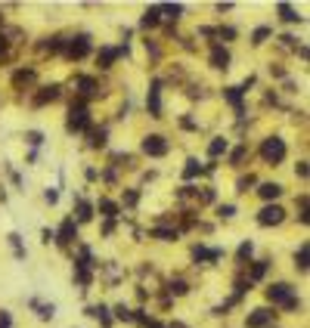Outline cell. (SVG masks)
<instances>
[{
  "label": "cell",
  "instance_id": "8992f818",
  "mask_svg": "<svg viewBox=\"0 0 310 328\" xmlns=\"http://www.w3.org/2000/svg\"><path fill=\"white\" fill-rule=\"evenodd\" d=\"M143 152L152 155V158H162V155H168V140L159 136V133H152V136L143 140Z\"/></svg>",
  "mask_w": 310,
  "mask_h": 328
},
{
  "label": "cell",
  "instance_id": "ee69618b",
  "mask_svg": "<svg viewBox=\"0 0 310 328\" xmlns=\"http://www.w3.org/2000/svg\"><path fill=\"white\" fill-rule=\"evenodd\" d=\"M217 37H226V40H232V37H236V31H232V28H220V31H217Z\"/></svg>",
  "mask_w": 310,
  "mask_h": 328
},
{
  "label": "cell",
  "instance_id": "f6af8a7d",
  "mask_svg": "<svg viewBox=\"0 0 310 328\" xmlns=\"http://www.w3.org/2000/svg\"><path fill=\"white\" fill-rule=\"evenodd\" d=\"M295 174H298V177H307V161H301V164H295Z\"/></svg>",
  "mask_w": 310,
  "mask_h": 328
},
{
  "label": "cell",
  "instance_id": "d4e9b609",
  "mask_svg": "<svg viewBox=\"0 0 310 328\" xmlns=\"http://www.w3.org/2000/svg\"><path fill=\"white\" fill-rule=\"evenodd\" d=\"M168 291H171V294H174V297H183V294H186V291H189V285H186V282H183V279H174V282H171V285H168Z\"/></svg>",
  "mask_w": 310,
  "mask_h": 328
},
{
  "label": "cell",
  "instance_id": "8fae6325",
  "mask_svg": "<svg viewBox=\"0 0 310 328\" xmlns=\"http://www.w3.org/2000/svg\"><path fill=\"white\" fill-rule=\"evenodd\" d=\"M74 238H77V223H74V220H65V223L59 226V232H56V241H59V244H71Z\"/></svg>",
  "mask_w": 310,
  "mask_h": 328
},
{
  "label": "cell",
  "instance_id": "bcb514c9",
  "mask_svg": "<svg viewBox=\"0 0 310 328\" xmlns=\"http://www.w3.org/2000/svg\"><path fill=\"white\" fill-rule=\"evenodd\" d=\"M0 328H10V313L0 310Z\"/></svg>",
  "mask_w": 310,
  "mask_h": 328
},
{
  "label": "cell",
  "instance_id": "9a60e30c",
  "mask_svg": "<svg viewBox=\"0 0 310 328\" xmlns=\"http://www.w3.org/2000/svg\"><path fill=\"white\" fill-rule=\"evenodd\" d=\"M223 96H226V102H229L232 108L242 115V90H239V87H226V90H223Z\"/></svg>",
  "mask_w": 310,
  "mask_h": 328
},
{
  "label": "cell",
  "instance_id": "1f68e13d",
  "mask_svg": "<svg viewBox=\"0 0 310 328\" xmlns=\"http://www.w3.org/2000/svg\"><path fill=\"white\" fill-rule=\"evenodd\" d=\"M31 307H37V310H41V313H37V316H41V319H53V310H56L53 304L47 307V304H37V300H31Z\"/></svg>",
  "mask_w": 310,
  "mask_h": 328
},
{
  "label": "cell",
  "instance_id": "4316f807",
  "mask_svg": "<svg viewBox=\"0 0 310 328\" xmlns=\"http://www.w3.org/2000/svg\"><path fill=\"white\" fill-rule=\"evenodd\" d=\"M106 136H109V133H106V127L90 130V146H93V149H102V146H106Z\"/></svg>",
  "mask_w": 310,
  "mask_h": 328
},
{
  "label": "cell",
  "instance_id": "2e32d148",
  "mask_svg": "<svg viewBox=\"0 0 310 328\" xmlns=\"http://www.w3.org/2000/svg\"><path fill=\"white\" fill-rule=\"evenodd\" d=\"M159 19H162V10H159V7H149V10L143 13L140 25H143V28H155V25H159Z\"/></svg>",
  "mask_w": 310,
  "mask_h": 328
},
{
  "label": "cell",
  "instance_id": "f546056e",
  "mask_svg": "<svg viewBox=\"0 0 310 328\" xmlns=\"http://www.w3.org/2000/svg\"><path fill=\"white\" fill-rule=\"evenodd\" d=\"M264 272H267V260H257V263L251 266V276H248V282H257V279H264Z\"/></svg>",
  "mask_w": 310,
  "mask_h": 328
},
{
  "label": "cell",
  "instance_id": "44dd1931",
  "mask_svg": "<svg viewBox=\"0 0 310 328\" xmlns=\"http://www.w3.org/2000/svg\"><path fill=\"white\" fill-rule=\"evenodd\" d=\"M93 220V204L90 201H77V223Z\"/></svg>",
  "mask_w": 310,
  "mask_h": 328
},
{
  "label": "cell",
  "instance_id": "5b68a950",
  "mask_svg": "<svg viewBox=\"0 0 310 328\" xmlns=\"http://www.w3.org/2000/svg\"><path fill=\"white\" fill-rule=\"evenodd\" d=\"M282 220H286V211L279 208V204H267V208L257 214V223L261 226H279Z\"/></svg>",
  "mask_w": 310,
  "mask_h": 328
},
{
  "label": "cell",
  "instance_id": "f35d334b",
  "mask_svg": "<svg viewBox=\"0 0 310 328\" xmlns=\"http://www.w3.org/2000/svg\"><path fill=\"white\" fill-rule=\"evenodd\" d=\"M25 140H28L31 146H41V143H44V133H41V130H31V133H28Z\"/></svg>",
  "mask_w": 310,
  "mask_h": 328
},
{
  "label": "cell",
  "instance_id": "ab89813d",
  "mask_svg": "<svg viewBox=\"0 0 310 328\" xmlns=\"http://www.w3.org/2000/svg\"><path fill=\"white\" fill-rule=\"evenodd\" d=\"M248 186H254V177H251V174L239 180V192H248Z\"/></svg>",
  "mask_w": 310,
  "mask_h": 328
},
{
  "label": "cell",
  "instance_id": "b9f144b4",
  "mask_svg": "<svg viewBox=\"0 0 310 328\" xmlns=\"http://www.w3.org/2000/svg\"><path fill=\"white\" fill-rule=\"evenodd\" d=\"M7 44H10V40H7L4 34H0V59H7V56H10V50H7Z\"/></svg>",
  "mask_w": 310,
  "mask_h": 328
},
{
  "label": "cell",
  "instance_id": "30bf717a",
  "mask_svg": "<svg viewBox=\"0 0 310 328\" xmlns=\"http://www.w3.org/2000/svg\"><path fill=\"white\" fill-rule=\"evenodd\" d=\"M127 56V47H121V50H115V47H102L99 50V56H96V62H99V68H112V62L118 59V56Z\"/></svg>",
  "mask_w": 310,
  "mask_h": 328
},
{
  "label": "cell",
  "instance_id": "3957f363",
  "mask_svg": "<svg viewBox=\"0 0 310 328\" xmlns=\"http://www.w3.org/2000/svg\"><path fill=\"white\" fill-rule=\"evenodd\" d=\"M261 158H264L267 164H279V161L286 158V143H282L279 136H267V140L261 143Z\"/></svg>",
  "mask_w": 310,
  "mask_h": 328
},
{
  "label": "cell",
  "instance_id": "277c9868",
  "mask_svg": "<svg viewBox=\"0 0 310 328\" xmlns=\"http://www.w3.org/2000/svg\"><path fill=\"white\" fill-rule=\"evenodd\" d=\"M68 59H84L90 53V34H77V37H68L65 40V50H62Z\"/></svg>",
  "mask_w": 310,
  "mask_h": 328
},
{
  "label": "cell",
  "instance_id": "603a6c76",
  "mask_svg": "<svg viewBox=\"0 0 310 328\" xmlns=\"http://www.w3.org/2000/svg\"><path fill=\"white\" fill-rule=\"evenodd\" d=\"M226 149H229V143H226L223 136H217V140H211V146H208V155H211V158H217V155H223Z\"/></svg>",
  "mask_w": 310,
  "mask_h": 328
},
{
  "label": "cell",
  "instance_id": "d6986e66",
  "mask_svg": "<svg viewBox=\"0 0 310 328\" xmlns=\"http://www.w3.org/2000/svg\"><path fill=\"white\" fill-rule=\"evenodd\" d=\"M74 279H77V282H81L84 288H87L90 279H93V276H90V263H74Z\"/></svg>",
  "mask_w": 310,
  "mask_h": 328
},
{
  "label": "cell",
  "instance_id": "7402d4cb",
  "mask_svg": "<svg viewBox=\"0 0 310 328\" xmlns=\"http://www.w3.org/2000/svg\"><path fill=\"white\" fill-rule=\"evenodd\" d=\"M87 316H93V319H99L102 325H112V316H109V310L99 304V307H87Z\"/></svg>",
  "mask_w": 310,
  "mask_h": 328
},
{
  "label": "cell",
  "instance_id": "7a4b0ae2",
  "mask_svg": "<svg viewBox=\"0 0 310 328\" xmlns=\"http://www.w3.org/2000/svg\"><path fill=\"white\" fill-rule=\"evenodd\" d=\"M65 127H68L71 133H81V130H87V127H90V112H87V105H84V102H74V105L68 108V121H65Z\"/></svg>",
  "mask_w": 310,
  "mask_h": 328
},
{
  "label": "cell",
  "instance_id": "52a82bcc",
  "mask_svg": "<svg viewBox=\"0 0 310 328\" xmlns=\"http://www.w3.org/2000/svg\"><path fill=\"white\" fill-rule=\"evenodd\" d=\"M270 322H273V310H267V307L251 310V313H248V319H245V325H248V328H267Z\"/></svg>",
  "mask_w": 310,
  "mask_h": 328
},
{
  "label": "cell",
  "instance_id": "4fadbf2b",
  "mask_svg": "<svg viewBox=\"0 0 310 328\" xmlns=\"http://www.w3.org/2000/svg\"><path fill=\"white\" fill-rule=\"evenodd\" d=\"M211 65L214 68H229V50L226 47H211Z\"/></svg>",
  "mask_w": 310,
  "mask_h": 328
},
{
  "label": "cell",
  "instance_id": "484cf974",
  "mask_svg": "<svg viewBox=\"0 0 310 328\" xmlns=\"http://www.w3.org/2000/svg\"><path fill=\"white\" fill-rule=\"evenodd\" d=\"M279 16H282V22H301V19H304V16H298L289 4H279Z\"/></svg>",
  "mask_w": 310,
  "mask_h": 328
},
{
  "label": "cell",
  "instance_id": "9c48e42d",
  "mask_svg": "<svg viewBox=\"0 0 310 328\" xmlns=\"http://www.w3.org/2000/svg\"><path fill=\"white\" fill-rule=\"evenodd\" d=\"M74 87L81 90V96H87V99H93V96H99V93H102V87L96 84L93 77H77V80H74Z\"/></svg>",
  "mask_w": 310,
  "mask_h": 328
},
{
  "label": "cell",
  "instance_id": "d6a6232c",
  "mask_svg": "<svg viewBox=\"0 0 310 328\" xmlns=\"http://www.w3.org/2000/svg\"><path fill=\"white\" fill-rule=\"evenodd\" d=\"M251 254H254V244H251V241H242V244H239V260H248Z\"/></svg>",
  "mask_w": 310,
  "mask_h": 328
},
{
  "label": "cell",
  "instance_id": "f1b7e54d",
  "mask_svg": "<svg viewBox=\"0 0 310 328\" xmlns=\"http://www.w3.org/2000/svg\"><path fill=\"white\" fill-rule=\"evenodd\" d=\"M307 260H310V248H307V244H301V251L295 254V263H298V269H307Z\"/></svg>",
  "mask_w": 310,
  "mask_h": 328
},
{
  "label": "cell",
  "instance_id": "7c38bea8",
  "mask_svg": "<svg viewBox=\"0 0 310 328\" xmlns=\"http://www.w3.org/2000/svg\"><path fill=\"white\" fill-rule=\"evenodd\" d=\"M59 93H62V87H59V84L41 87V93L34 96V105H47V102H56V99H59Z\"/></svg>",
  "mask_w": 310,
  "mask_h": 328
},
{
  "label": "cell",
  "instance_id": "5bb4252c",
  "mask_svg": "<svg viewBox=\"0 0 310 328\" xmlns=\"http://www.w3.org/2000/svg\"><path fill=\"white\" fill-rule=\"evenodd\" d=\"M34 68H19L16 74H13V87H25V84H34Z\"/></svg>",
  "mask_w": 310,
  "mask_h": 328
},
{
  "label": "cell",
  "instance_id": "74e56055",
  "mask_svg": "<svg viewBox=\"0 0 310 328\" xmlns=\"http://www.w3.org/2000/svg\"><path fill=\"white\" fill-rule=\"evenodd\" d=\"M217 214H220L223 220H229L232 214H236V204H220V208H217Z\"/></svg>",
  "mask_w": 310,
  "mask_h": 328
},
{
  "label": "cell",
  "instance_id": "4dcf8cb0",
  "mask_svg": "<svg viewBox=\"0 0 310 328\" xmlns=\"http://www.w3.org/2000/svg\"><path fill=\"white\" fill-rule=\"evenodd\" d=\"M159 10H162L168 19H180V13H183V7H180V4H168V7H159Z\"/></svg>",
  "mask_w": 310,
  "mask_h": 328
},
{
  "label": "cell",
  "instance_id": "6da1fadb",
  "mask_svg": "<svg viewBox=\"0 0 310 328\" xmlns=\"http://www.w3.org/2000/svg\"><path fill=\"white\" fill-rule=\"evenodd\" d=\"M267 297H270V304H279L282 310H295V307H298V297L292 294V288H289L286 282L270 285V288H267Z\"/></svg>",
  "mask_w": 310,
  "mask_h": 328
},
{
  "label": "cell",
  "instance_id": "e0dca14e",
  "mask_svg": "<svg viewBox=\"0 0 310 328\" xmlns=\"http://www.w3.org/2000/svg\"><path fill=\"white\" fill-rule=\"evenodd\" d=\"M220 254H223L220 248L208 251V248H202V244H199V248H192V257H196V260H220Z\"/></svg>",
  "mask_w": 310,
  "mask_h": 328
},
{
  "label": "cell",
  "instance_id": "cb8c5ba5",
  "mask_svg": "<svg viewBox=\"0 0 310 328\" xmlns=\"http://www.w3.org/2000/svg\"><path fill=\"white\" fill-rule=\"evenodd\" d=\"M199 174H202V164H199L196 158H189V161H186V168H183V177H186V180H192V177H199Z\"/></svg>",
  "mask_w": 310,
  "mask_h": 328
},
{
  "label": "cell",
  "instance_id": "ac0fdd59",
  "mask_svg": "<svg viewBox=\"0 0 310 328\" xmlns=\"http://www.w3.org/2000/svg\"><path fill=\"white\" fill-rule=\"evenodd\" d=\"M257 192H261V198L273 201V198H279V195H282V186H279V183H264V186L257 189Z\"/></svg>",
  "mask_w": 310,
  "mask_h": 328
},
{
  "label": "cell",
  "instance_id": "e575fe53",
  "mask_svg": "<svg viewBox=\"0 0 310 328\" xmlns=\"http://www.w3.org/2000/svg\"><path fill=\"white\" fill-rule=\"evenodd\" d=\"M267 37H270V28H257V31L251 34V44H264Z\"/></svg>",
  "mask_w": 310,
  "mask_h": 328
},
{
  "label": "cell",
  "instance_id": "8d00e7d4",
  "mask_svg": "<svg viewBox=\"0 0 310 328\" xmlns=\"http://www.w3.org/2000/svg\"><path fill=\"white\" fill-rule=\"evenodd\" d=\"M10 244L16 248V257H25V251H22V241H19V232H10Z\"/></svg>",
  "mask_w": 310,
  "mask_h": 328
},
{
  "label": "cell",
  "instance_id": "ba28073f",
  "mask_svg": "<svg viewBox=\"0 0 310 328\" xmlns=\"http://www.w3.org/2000/svg\"><path fill=\"white\" fill-rule=\"evenodd\" d=\"M146 108H149L152 118H162V84H152L149 99H146Z\"/></svg>",
  "mask_w": 310,
  "mask_h": 328
},
{
  "label": "cell",
  "instance_id": "60d3db41",
  "mask_svg": "<svg viewBox=\"0 0 310 328\" xmlns=\"http://www.w3.org/2000/svg\"><path fill=\"white\" fill-rule=\"evenodd\" d=\"M137 198H140V195H137L134 189H131V192H124V204H127V208H134V204H137Z\"/></svg>",
  "mask_w": 310,
  "mask_h": 328
},
{
  "label": "cell",
  "instance_id": "7bdbcfd3",
  "mask_svg": "<svg viewBox=\"0 0 310 328\" xmlns=\"http://www.w3.org/2000/svg\"><path fill=\"white\" fill-rule=\"evenodd\" d=\"M44 198H47L50 204H56V201H59V192H56V189H47V192H44Z\"/></svg>",
  "mask_w": 310,
  "mask_h": 328
},
{
  "label": "cell",
  "instance_id": "ffe728a7",
  "mask_svg": "<svg viewBox=\"0 0 310 328\" xmlns=\"http://www.w3.org/2000/svg\"><path fill=\"white\" fill-rule=\"evenodd\" d=\"M152 235H155V238H162V241H177V235H180V232H177V229H171V226H155V229H152Z\"/></svg>",
  "mask_w": 310,
  "mask_h": 328
},
{
  "label": "cell",
  "instance_id": "7dc6e473",
  "mask_svg": "<svg viewBox=\"0 0 310 328\" xmlns=\"http://www.w3.org/2000/svg\"><path fill=\"white\" fill-rule=\"evenodd\" d=\"M0 22H4V16H0Z\"/></svg>",
  "mask_w": 310,
  "mask_h": 328
},
{
  "label": "cell",
  "instance_id": "836d02e7",
  "mask_svg": "<svg viewBox=\"0 0 310 328\" xmlns=\"http://www.w3.org/2000/svg\"><path fill=\"white\" fill-rule=\"evenodd\" d=\"M115 316H118L121 322H134V313H131V310H127L124 304H121V307H115Z\"/></svg>",
  "mask_w": 310,
  "mask_h": 328
},
{
  "label": "cell",
  "instance_id": "83f0119b",
  "mask_svg": "<svg viewBox=\"0 0 310 328\" xmlns=\"http://www.w3.org/2000/svg\"><path fill=\"white\" fill-rule=\"evenodd\" d=\"M99 211H102V217H109V220H112V217H118V204L102 198V201H99Z\"/></svg>",
  "mask_w": 310,
  "mask_h": 328
},
{
  "label": "cell",
  "instance_id": "d590c367",
  "mask_svg": "<svg viewBox=\"0 0 310 328\" xmlns=\"http://www.w3.org/2000/svg\"><path fill=\"white\" fill-rule=\"evenodd\" d=\"M245 155H248V149H245V146H239L236 152L229 155V161H232V164H242V161H245Z\"/></svg>",
  "mask_w": 310,
  "mask_h": 328
}]
</instances>
